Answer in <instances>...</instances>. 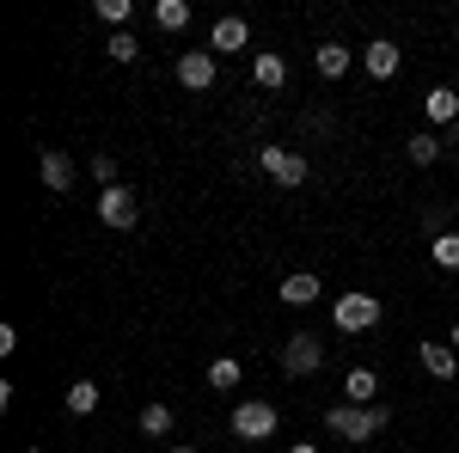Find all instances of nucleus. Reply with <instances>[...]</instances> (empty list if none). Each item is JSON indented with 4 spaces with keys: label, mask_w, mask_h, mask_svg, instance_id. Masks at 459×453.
<instances>
[{
    "label": "nucleus",
    "mask_w": 459,
    "mask_h": 453,
    "mask_svg": "<svg viewBox=\"0 0 459 453\" xmlns=\"http://www.w3.org/2000/svg\"><path fill=\"white\" fill-rule=\"evenodd\" d=\"M99 398H105V392H99L92 380H74L68 386V417H92V411H99Z\"/></svg>",
    "instance_id": "dca6fc26"
},
{
    "label": "nucleus",
    "mask_w": 459,
    "mask_h": 453,
    "mask_svg": "<svg viewBox=\"0 0 459 453\" xmlns=\"http://www.w3.org/2000/svg\"><path fill=\"white\" fill-rule=\"evenodd\" d=\"M404 153H411L417 166H435V160H441L447 147H441V135H435V129H423V135H411V147H404Z\"/></svg>",
    "instance_id": "6ab92c4d"
},
{
    "label": "nucleus",
    "mask_w": 459,
    "mask_h": 453,
    "mask_svg": "<svg viewBox=\"0 0 459 453\" xmlns=\"http://www.w3.org/2000/svg\"><path fill=\"white\" fill-rule=\"evenodd\" d=\"M318 294V276H307V270H294V276H282V307H313Z\"/></svg>",
    "instance_id": "2eb2a0df"
},
{
    "label": "nucleus",
    "mask_w": 459,
    "mask_h": 453,
    "mask_svg": "<svg viewBox=\"0 0 459 453\" xmlns=\"http://www.w3.org/2000/svg\"><path fill=\"white\" fill-rule=\"evenodd\" d=\"M105 56H110V62H135V56H142V43H135V37H129V31H110Z\"/></svg>",
    "instance_id": "5701e85b"
},
{
    "label": "nucleus",
    "mask_w": 459,
    "mask_h": 453,
    "mask_svg": "<svg viewBox=\"0 0 459 453\" xmlns=\"http://www.w3.org/2000/svg\"><path fill=\"white\" fill-rule=\"evenodd\" d=\"M172 453H196V448H172Z\"/></svg>",
    "instance_id": "cd10ccee"
},
{
    "label": "nucleus",
    "mask_w": 459,
    "mask_h": 453,
    "mask_svg": "<svg viewBox=\"0 0 459 453\" xmlns=\"http://www.w3.org/2000/svg\"><path fill=\"white\" fill-rule=\"evenodd\" d=\"M343 405H380V374H374V368H350Z\"/></svg>",
    "instance_id": "4468645a"
},
{
    "label": "nucleus",
    "mask_w": 459,
    "mask_h": 453,
    "mask_svg": "<svg viewBox=\"0 0 459 453\" xmlns=\"http://www.w3.org/2000/svg\"><path fill=\"white\" fill-rule=\"evenodd\" d=\"M251 43V25L239 19V13H227V19H214V31H209V49H221V56H233V49H246Z\"/></svg>",
    "instance_id": "9d476101"
},
{
    "label": "nucleus",
    "mask_w": 459,
    "mask_h": 453,
    "mask_svg": "<svg viewBox=\"0 0 459 453\" xmlns=\"http://www.w3.org/2000/svg\"><path fill=\"white\" fill-rule=\"evenodd\" d=\"M209 386H214V392H233V386H239V362H233V355L209 362Z\"/></svg>",
    "instance_id": "412c9836"
},
{
    "label": "nucleus",
    "mask_w": 459,
    "mask_h": 453,
    "mask_svg": "<svg viewBox=\"0 0 459 453\" xmlns=\"http://www.w3.org/2000/svg\"><path fill=\"white\" fill-rule=\"evenodd\" d=\"M454 141H459V123H454Z\"/></svg>",
    "instance_id": "c756f323"
},
{
    "label": "nucleus",
    "mask_w": 459,
    "mask_h": 453,
    "mask_svg": "<svg viewBox=\"0 0 459 453\" xmlns=\"http://www.w3.org/2000/svg\"><path fill=\"white\" fill-rule=\"evenodd\" d=\"M99 214H105V227H135V221H142V196H135L129 184H117V190L99 196Z\"/></svg>",
    "instance_id": "423d86ee"
},
{
    "label": "nucleus",
    "mask_w": 459,
    "mask_h": 453,
    "mask_svg": "<svg viewBox=\"0 0 459 453\" xmlns=\"http://www.w3.org/2000/svg\"><path fill=\"white\" fill-rule=\"evenodd\" d=\"M350 62H355V49H350V43H337V37H331V43H318V49H313V68L325 74V80H337V74H350Z\"/></svg>",
    "instance_id": "ddd939ff"
},
{
    "label": "nucleus",
    "mask_w": 459,
    "mask_h": 453,
    "mask_svg": "<svg viewBox=\"0 0 459 453\" xmlns=\"http://www.w3.org/2000/svg\"><path fill=\"white\" fill-rule=\"evenodd\" d=\"M25 453H43V448H25Z\"/></svg>",
    "instance_id": "c85d7f7f"
},
{
    "label": "nucleus",
    "mask_w": 459,
    "mask_h": 453,
    "mask_svg": "<svg viewBox=\"0 0 459 453\" xmlns=\"http://www.w3.org/2000/svg\"><path fill=\"white\" fill-rule=\"evenodd\" d=\"M92 178H99L105 190H117V160H110V153H99V160H92Z\"/></svg>",
    "instance_id": "b1692460"
},
{
    "label": "nucleus",
    "mask_w": 459,
    "mask_h": 453,
    "mask_svg": "<svg viewBox=\"0 0 459 453\" xmlns=\"http://www.w3.org/2000/svg\"><path fill=\"white\" fill-rule=\"evenodd\" d=\"M417 362L429 368V380H454V374H459V349L454 344H423V349H417Z\"/></svg>",
    "instance_id": "9b49d317"
},
{
    "label": "nucleus",
    "mask_w": 459,
    "mask_h": 453,
    "mask_svg": "<svg viewBox=\"0 0 459 453\" xmlns=\"http://www.w3.org/2000/svg\"><path fill=\"white\" fill-rule=\"evenodd\" d=\"M251 80H257V86H288V62H282V56H270V49H264V56L251 62Z\"/></svg>",
    "instance_id": "f3484780"
},
{
    "label": "nucleus",
    "mask_w": 459,
    "mask_h": 453,
    "mask_svg": "<svg viewBox=\"0 0 459 453\" xmlns=\"http://www.w3.org/2000/svg\"><path fill=\"white\" fill-rule=\"evenodd\" d=\"M288 453H318V448H313V441H294V448H288Z\"/></svg>",
    "instance_id": "a878e982"
},
{
    "label": "nucleus",
    "mask_w": 459,
    "mask_h": 453,
    "mask_svg": "<svg viewBox=\"0 0 459 453\" xmlns=\"http://www.w3.org/2000/svg\"><path fill=\"white\" fill-rule=\"evenodd\" d=\"M178 86L209 92L214 86V49H184V56H178Z\"/></svg>",
    "instance_id": "0eeeda50"
},
{
    "label": "nucleus",
    "mask_w": 459,
    "mask_h": 453,
    "mask_svg": "<svg viewBox=\"0 0 459 453\" xmlns=\"http://www.w3.org/2000/svg\"><path fill=\"white\" fill-rule=\"evenodd\" d=\"M398 62H404V56H398V43H392V37H374V43L361 49V68L374 74V80H392V74H398Z\"/></svg>",
    "instance_id": "1a4fd4ad"
},
{
    "label": "nucleus",
    "mask_w": 459,
    "mask_h": 453,
    "mask_svg": "<svg viewBox=\"0 0 459 453\" xmlns=\"http://www.w3.org/2000/svg\"><path fill=\"white\" fill-rule=\"evenodd\" d=\"M386 423H392L386 405H331V411H325V429H331V435H343V441H355V448H361V441H374Z\"/></svg>",
    "instance_id": "f257e3e1"
},
{
    "label": "nucleus",
    "mask_w": 459,
    "mask_h": 453,
    "mask_svg": "<svg viewBox=\"0 0 459 453\" xmlns=\"http://www.w3.org/2000/svg\"><path fill=\"white\" fill-rule=\"evenodd\" d=\"M153 25H160V31H184V25H190V0H160V6H153Z\"/></svg>",
    "instance_id": "a211bd4d"
},
{
    "label": "nucleus",
    "mask_w": 459,
    "mask_h": 453,
    "mask_svg": "<svg viewBox=\"0 0 459 453\" xmlns=\"http://www.w3.org/2000/svg\"><path fill=\"white\" fill-rule=\"evenodd\" d=\"M331 325L337 331H374L380 325V294H337V307H331Z\"/></svg>",
    "instance_id": "f03ea898"
},
{
    "label": "nucleus",
    "mask_w": 459,
    "mask_h": 453,
    "mask_svg": "<svg viewBox=\"0 0 459 453\" xmlns=\"http://www.w3.org/2000/svg\"><path fill=\"white\" fill-rule=\"evenodd\" d=\"M447 344H454V349H459V325H454V337H447Z\"/></svg>",
    "instance_id": "bb28decb"
},
{
    "label": "nucleus",
    "mask_w": 459,
    "mask_h": 453,
    "mask_svg": "<svg viewBox=\"0 0 459 453\" xmlns=\"http://www.w3.org/2000/svg\"><path fill=\"white\" fill-rule=\"evenodd\" d=\"M142 435H172V405H147L142 411Z\"/></svg>",
    "instance_id": "4be33fe9"
},
{
    "label": "nucleus",
    "mask_w": 459,
    "mask_h": 453,
    "mask_svg": "<svg viewBox=\"0 0 459 453\" xmlns=\"http://www.w3.org/2000/svg\"><path fill=\"white\" fill-rule=\"evenodd\" d=\"M99 13H105L110 25H129V0H99Z\"/></svg>",
    "instance_id": "393cba45"
},
{
    "label": "nucleus",
    "mask_w": 459,
    "mask_h": 453,
    "mask_svg": "<svg viewBox=\"0 0 459 453\" xmlns=\"http://www.w3.org/2000/svg\"><path fill=\"white\" fill-rule=\"evenodd\" d=\"M257 160H264V172L276 178V184H288V190L307 184V153H294V147H264Z\"/></svg>",
    "instance_id": "39448f33"
},
{
    "label": "nucleus",
    "mask_w": 459,
    "mask_h": 453,
    "mask_svg": "<svg viewBox=\"0 0 459 453\" xmlns=\"http://www.w3.org/2000/svg\"><path fill=\"white\" fill-rule=\"evenodd\" d=\"M37 172H43V184H49L56 196H68V190H74V160L62 153V147H43V153H37Z\"/></svg>",
    "instance_id": "6e6552de"
},
{
    "label": "nucleus",
    "mask_w": 459,
    "mask_h": 453,
    "mask_svg": "<svg viewBox=\"0 0 459 453\" xmlns=\"http://www.w3.org/2000/svg\"><path fill=\"white\" fill-rule=\"evenodd\" d=\"M423 110H429V129H435V123H447V129H454V123H459V92H454V86H429Z\"/></svg>",
    "instance_id": "f8f14e48"
},
{
    "label": "nucleus",
    "mask_w": 459,
    "mask_h": 453,
    "mask_svg": "<svg viewBox=\"0 0 459 453\" xmlns=\"http://www.w3.org/2000/svg\"><path fill=\"white\" fill-rule=\"evenodd\" d=\"M429 257H435L447 276H459V233H441V240H429Z\"/></svg>",
    "instance_id": "aec40b11"
},
{
    "label": "nucleus",
    "mask_w": 459,
    "mask_h": 453,
    "mask_svg": "<svg viewBox=\"0 0 459 453\" xmlns=\"http://www.w3.org/2000/svg\"><path fill=\"white\" fill-rule=\"evenodd\" d=\"M276 429H282L276 405H264V398H246V405H233V435H239V441H270Z\"/></svg>",
    "instance_id": "7ed1b4c3"
},
{
    "label": "nucleus",
    "mask_w": 459,
    "mask_h": 453,
    "mask_svg": "<svg viewBox=\"0 0 459 453\" xmlns=\"http://www.w3.org/2000/svg\"><path fill=\"white\" fill-rule=\"evenodd\" d=\"M318 362H325V337H313V331H294L282 344V374H294V380L318 374Z\"/></svg>",
    "instance_id": "20e7f679"
}]
</instances>
